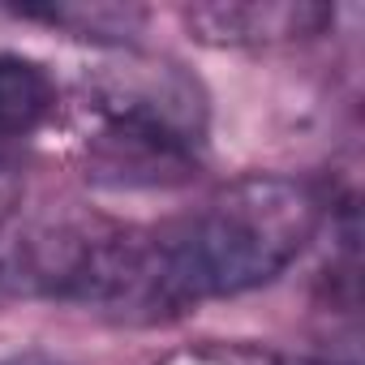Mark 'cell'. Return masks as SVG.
<instances>
[{
  "label": "cell",
  "instance_id": "obj_4",
  "mask_svg": "<svg viewBox=\"0 0 365 365\" xmlns=\"http://www.w3.org/2000/svg\"><path fill=\"white\" fill-rule=\"evenodd\" d=\"M61 108V86L35 56L0 52V138H31Z\"/></svg>",
  "mask_w": 365,
  "mask_h": 365
},
{
  "label": "cell",
  "instance_id": "obj_3",
  "mask_svg": "<svg viewBox=\"0 0 365 365\" xmlns=\"http://www.w3.org/2000/svg\"><path fill=\"white\" fill-rule=\"evenodd\" d=\"M180 22L207 48H275L314 39L335 22V9L314 0H250V5H194Z\"/></svg>",
  "mask_w": 365,
  "mask_h": 365
},
{
  "label": "cell",
  "instance_id": "obj_1",
  "mask_svg": "<svg viewBox=\"0 0 365 365\" xmlns=\"http://www.w3.org/2000/svg\"><path fill=\"white\" fill-rule=\"evenodd\" d=\"M322 198L292 176H237L202 207L142 232L138 318L185 314L284 275L322 228Z\"/></svg>",
  "mask_w": 365,
  "mask_h": 365
},
{
  "label": "cell",
  "instance_id": "obj_5",
  "mask_svg": "<svg viewBox=\"0 0 365 365\" xmlns=\"http://www.w3.org/2000/svg\"><path fill=\"white\" fill-rule=\"evenodd\" d=\"M22 18L65 26V31H73V35H82V39L133 35V31L146 22L142 9H120V5H43V9H22Z\"/></svg>",
  "mask_w": 365,
  "mask_h": 365
},
{
  "label": "cell",
  "instance_id": "obj_2",
  "mask_svg": "<svg viewBox=\"0 0 365 365\" xmlns=\"http://www.w3.org/2000/svg\"><path fill=\"white\" fill-rule=\"evenodd\" d=\"M95 129L86 133L91 176L116 190L176 185L198 168L207 142V95L168 61L112 65L86 95Z\"/></svg>",
  "mask_w": 365,
  "mask_h": 365
},
{
  "label": "cell",
  "instance_id": "obj_6",
  "mask_svg": "<svg viewBox=\"0 0 365 365\" xmlns=\"http://www.w3.org/2000/svg\"><path fill=\"white\" fill-rule=\"evenodd\" d=\"M0 365H52V361H35V356H18V361H0Z\"/></svg>",
  "mask_w": 365,
  "mask_h": 365
}]
</instances>
